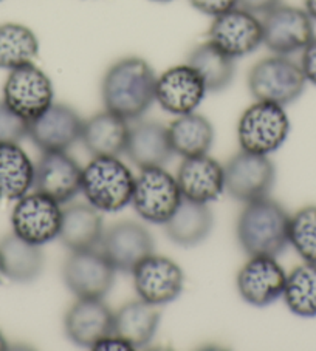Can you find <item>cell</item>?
Masks as SVG:
<instances>
[{"mask_svg": "<svg viewBox=\"0 0 316 351\" xmlns=\"http://www.w3.org/2000/svg\"><path fill=\"white\" fill-rule=\"evenodd\" d=\"M188 65L197 71L206 87V92H222L234 80L236 64L234 59L218 50L211 42H206L194 48L188 56Z\"/></svg>", "mask_w": 316, "mask_h": 351, "instance_id": "cell-29", "label": "cell"}, {"mask_svg": "<svg viewBox=\"0 0 316 351\" xmlns=\"http://www.w3.org/2000/svg\"><path fill=\"white\" fill-rule=\"evenodd\" d=\"M100 251L117 271L132 272L142 260L154 252V239L139 223L120 221L102 234Z\"/></svg>", "mask_w": 316, "mask_h": 351, "instance_id": "cell-14", "label": "cell"}, {"mask_svg": "<svg viewBox=\"0 0 316 351\" xmlns=\"http://www.w3.org/2000/svg\"><path fill=\"white\" fill-rule=\"evenodd\" d=\"M115 313L102 299H78L65 314L67 337L79 347L93 348L102 339L113 335Z\"/></svg>", "mask_w": 316, "mask_h": 351, "instance_id": "cell-18", "label": "cell"}, {"mask_svg": "<svg viewBox=\"0 0 316 351\" xmlns=\"http://www.w3.org/2000/svg\"><path fill=\"white\" fill-rule=\"evenodd\" d=\"M281 5V0H237V7L250 11L253 14H267Z\"/></svg>", "mask_w": 316, "mask_h": 351, "instance_id": "cell-36", "label": "cell"}, {"mask_svg": "<svg viewBox=\"0 0 316 351\" xmlns=\"http://www.w3.org/2000/svg\"><path fill=\"white\" fill-rule=\"evenodd\" d=\"M282 298L295 316L316 317V262H304L290 272Z\"/></svg>", "mask_w": 316, "mask_h": 351, "instance_id": "cell-31", "label": "cell"}, {"mask_svg": "<svg viewBox=\"0 0 316 351\" xmlns=\"http://www.w3.org/2000/svg\"><path fill=\"white\" fill-rule=\"evenodd\" d=\"M124 154L138 169L163 167L174 155L168 127L154 121L137 123L131 127Z\"/></svg>", "mask_w": 316, "mask_h": 351, "instance_id": "cell-21", "label": "cell"}, {"mask_svg": "<svg viewBox=\"0 0 316 351\" xmlns=\"http://www.w3.org/2000/svg\"><path fill=\"white\" fill-rule=\"evenodd\" d=\"M181 199L177 178L163 167H148L135 178L131 204L143 220L166 225Z\"/></svg>", "mask_w": 316, "mask_h": 351, "instance_id": "cell-6", "label": "cell"}, {"mask_svg": "<svg viewBox=\"0 0 316 351\" xmlns=\"http://www.w3.org/2000/svg\"><path fill=\"white\" fill-rule=\"evenodd\" d=\"M190 3L206 16H221L237 7V0H190Z\"/></svg>", "mask_w": 316, "mask_h": 351, "instance_id": "cell-34", "label": "cell"}, {"mask_svg": "<svg viewBox=\"0 0 316 351\" xmlns=\"http://www.w3.org/2000/svg\"><path fill=\"white\" fill-rule=\"evenodd\" d=\"M53 96L50 77L34 64L11 70L3 86V102L27 123L53 104Z\"/></svg>", "mask_w": 316, "mask_h": 351, "instance_id": "cell-7", "label": "cell"}, {"mask_svg": "<svg viewBox=\"0 0 316 351\" xmlns=\"http://www.w3.org/2000/svg\"><path fill=\"white\" fill-rule=\"evenodd\" d=\"M132 276L138 298L150 305L171 304L183 291V269L174 260L154 252L135 266Z\"/></svg>", "mask_w": 316, "mask_h": 351, "instance_id": "cell-13", "label": "cell"}, {"mask_svg": "<svg viewBox=\"0 0 316 351\" xmlns=\"http://www.w3.org/2000/svg\"><path fill=\"white\" fill-rule=\"evenodd\" d=\"M290 215L275 199L269 197L247 203L237 220V240L248 256L281 254L289 241Z\"/></svg>", "mask_w": 316, "mask_h": 351, "instance_id": "cell-2", "label": "cell"}, {"mask_svg": "<svg viewBox=\"0 0 316 351\" xmlns=\"http://www.w3.org/2000/svg\"><path fill=\"white\" fill-rule=\"evenodd\" d=\"M264 44L270 51L289 56L302 51L315 38L313 21L306 10L278 5L262 19Z\"/></svg>", "mask_w": 316, "mask_h": 351, "instance_id": "cell-10", "label": "cell"}, {"mask_svg": "<svg viewBox=\"0 0 316 351\" xmlns=\"http://www.w3.org/2000/svg\"><path fill=\"white\" fill-rule=\"evenodd\" d=\"M152 2H171V0H152Z\"/></svg>", "mask_w": 316, "mask_h": 351, "instance_id": "cell-41", "label": "cell"}, {"mask_svg": "<svg viewBox=\"0 0 316 351\" xmlns=\"http://www.w3.org/2000/svg\"><path fill=\"white\" fill-rule=\"evenodd\" d=\"M39 53V40L36 34L21 23L0 25V69L16 70L33 64Z\"/></svg>", "mask_w": 316, "mask_h": 351, "instance_id": "cell-30", "label": "cell"}, {"mask_svg": "<svg viewBox=\"0 0 316 351\" xmlns=\"http://www.w3.org/2000/svg\"><path fill=\"white\" fill-rule=\"evenodd\" d=\"M206 87L191 65H175L157 77L155 101L163 110L177 114L196 112L205 98Z\"/></svg>", "mask_w": 316, "mask_h": 351, "instance_id": "cell-17", "label": "cell"}, {"mask_svg": "<svg viewBox=\"0 0 316 351\" xmlns=\"http://www.w3.org/2000/svg\"><path fill=\"white\" fill-rule=\"evenodd\" d=\"M2 276H3V268H2V260H0V280H2Z\"/></svg>", "mask_w": 316, "mask_h": 351, "instance_id": "cell-40", "label": "cell"}, {"mask_svg": "<svg viewBox=\"0 0 316 351\" xmlns=\"http://www.w3.org/2000/svg\"><path fill=\"white\" fill-rule=\"evenodd\" d=\"M157 75L142 58H124L106 71L101 96L106 110L127 121L138 119L155 101Z\"/></svg>", "mask_w": 316, "mask_h": 351, "instance_id": "cell-1", "label": "cell"}, {"mask_svg": "<svg viewBox=\"0 0 316 351\" xmlns=\"http://www.w3.org/2000/svg\"><path fill=\"white\" fill-rule=\"evenodd\" d=\"M287 274L275 257L253 256L237 274V291L247 304L269 306L282 298Z\"/></svg>", "mask_w": 316, "mask_h": 351, "instance_id": "cell-15", "label": "cell"}, {"mask_svg": "<svg viewBox=\"0 0 316 351\" xmlns=\"http://www.w3.org/2000/svg\"><path fill=\"white\" fill-rule=\"evenodd\" d=\"M306 86L301 65L281 54L259 60L248 73V88L254 99L282 107L300 99Z\"/></svg>", "mask_w": 316, "mask_h": 351, "instance_id": "cell-4", "label": "cell"}, {"mask_svg": "<svg viewBox=\"0 0 316 351\" xmlns=\"http://www.w3.org/2000/svg\"><path fill=\"white\" fill-rule=\"evenodd\" d=\"M275 177V166L267 155L240 150L225 166V191L239 202H256L269 195Z\"/></svg>", "mask_w": 316, "mask_h": 351, "instance_id": "cell-9", "label": "cell"}, {"mask_svg": "<svg viewBox=\"0 0 316 351\" xmlns=\"http://www.w3.org/2000/svg\"><path fill=\"white\" fill-rule=\"evenodd\" d=\"M36 166L17 143L0 144V198L19 199L34 184Z\"/></svg>", "mask_w": 316, "mask_h": 351, "instance_id": "cell-25", "label": "cell"}, {"mask_svg": "<svg viewBox=\"0 0 316 351\" xmlns=\"http://www.w3.org/2000/svg\"><path fill=\"white\" fill-rule=\"evenodd\" d=\"M104 225L98 209L87 204H71L63 209L59 240L71 252L89 251L100 246Z\"/></svg>", "mask_w": 316, "mask_h": 351, "instance_id": "cell-23", "label": "cell"}, {"mask_svg": "<svg viewBox=\"0 0 316 351\" xmlns=\"http://www.w3.org/2000/svg\"><path fill=\"white\" fill-rule=\"evenodd\" d=\"M93 350H117V351L123 350V351H129V350H133V348L126 341H123V339L118 337L117 335H111V336L104 337L102 341L96 343Z\"/></svg>", "mask_w": 316, "mask_h": 351, "instance_id": "cell-37", "label": "cell"}, {"mask_svg": "<svg viewBox=\"0 0 316 351\" xmlns=\"http://www.w3.org/2000/svg\"><path fill=\"white\" fill-rule=\"evenodd\" d=\"M60 223V204L38 191L17 199L11 214V225L17 237L38 246L59 237Z\"/></svg>", "mask_w": 316, "mask_h": 351, "instance_id": "cell-8", "label": "cell"}, {"mask_svg": "<svg viewBox=\"0 0 316 351\" xmlns=\"http://www.w3.org/2000/svg\"><path fill=\"white\" fill-rule=\"evenodd\" d=\"M158 324H160L158 306L139 299L129 302L115 313L113 335L126 341L133 350L144 348L154 339Z\"/></svg>", "mask_w": 316, "mask_h": 351, "instance_id": "cell-24", "label": "cell"}, {"mask_svg": "<svg viewBox=\"0 0 316 351\" xmlns=\"http://www.w3.org/2000/svg\"><path fill=\"white\" fill-rule=\"evenodd\" d=\"M131 127L113 112H101L84 121L81 139L92 156H120L126 152Z\"/></svg>", "mask_w": 316, "mask_h": 351, "instance_id": "cell-22", "label": "cell"}, {"mask_svg": "<svg viewBox=\"0 0 316 351\" xmlns=\"http://www.w3.org/2000/svg\"><path fill=\"white\" fill-rule=\"evenodd\" d=\"M0 260L3 276L17 283L36 280L44 269V252L41 246L11 234L0 241Z\"/></svg>", "mask_w": 316, "mask_h": 351, "instance_id": "cell-27", "label": "cell"}, {"mask_svg": "<svg viewBox=\"0 0 316 351\" xmlns=\"http://www.w3.org/2000/svg\"><path fill=\"white\" fill-rule=\"evenodd\" d=\"M8 348V343H7V339L3 337V335H2V331H0V351H3V350H7Z\"/></svg>", "mask_w": 316, "mask_h": 351, "instance_id": "cell-39", "label": "cell"}, {"mask_svg": "<svg viewBox=\"0 0 316 351\" xmlns=\"http://www.w3.org/2000/svg\"><path fill=\"white\" fill-rule=\"evenodd\" d=\"M165 228L168 237L175 245L197 246L211 232L212 214L206 204L183 198Z\"/></svg>", "mask_w": 316, "mask_h": 351, "instance_id": "cell-26", "label": "cell"}, {"mask_svg": "<svg viewBox=\"0 0 316 351\" xmlns=\"http://www.w3.org/2000/svg\"><path fill=\"white\" fill-rule=\"evenodd\" d=\"M290 132V119L282 106L256 101L242 113L237 124V139L242 150L267 155L282 146Z\"/></svg>", "mask_w": 316, "mask_h": 351, "instance_id": "cell-5", "label": "cell"}, {"mask_svg": "<svg viewBox=\"0 0 316 351\" xmlns=\"http://www.w3.org/2000/svg\"><path fill=\"white\" fill-rule=\"evenodd\" d=\"M174 154L183 158L208 154L214 141V129L208 119L196 112L181 114L168 127Z\"/></svg>", "mask_w": 316, "mask_h": 351, "instance_id": "cell-28", "label": "cell"}, {"mask_svg": "<svg viewBox=\"0 0 316 351\" xmlns=\"http://www.w3.org/2000/svg\"><path fill=\"white\" fill-rule=\"evenodd\" d=\"M208 42L233 59L247 56L264 44L262 21L250 11L236 7L214 17Z\"/></svg>", "mask_w": 316, "mask_h": 351, "instance_id": "cell-12", "label": "cell"}, {"mask_svg": "<svg viewBox=\"0 0 316 351\" xmlns=\"http://www.w3.org/2000/svg\"><path fill=\"white\" fill-rule=\"evenodd\" d=\"M28 123L10 110L3 101H0V144L19 143L27 136Z\"/></svg>", "mask_w": 316, "mask_h": 351, "instance_id": "cell-33", "label": "cell"}, {"mask_svg": "<svg viewBox=\"0 0 316 351\" xmlns=\"http://www.w3.org/2000/svg\"><path fill=\"white\" fill-rule=\"evenodd\" d=\"M181 197L208 204L225 191V167L208 155L185 158L177 172Z\"/></svg>", "mask_w": 316, "mask_h": 351, "instance_id": "cell-20", "label": "cell"}, {"mask_svg": "<svg viewBox=\"0 0 316 351\" xmlns=\"http://www.w3.org/2000/svg\"><path fill=\"white\" fill-rule=\"evenodd\" d=\"M112 263L101 251H76L65 260L63 278L78 299H102L115 282Z\"/></svg>", "mask_w": 316, "mask_h": 351, "instance_id": "cell-11", "label": "cell"}, {"mask_svg": "<svg viewBox=\"0 0 316 351\" xmlns=\"http://www.w3.org/2000/svg\"><path fill=\"white\" fill-rule=\"evenodd\" d=\"M289 241L304 262H316V206H306L290 217Z\"/></svg>", "mask_w": 316, "mask_h": 351, "instance_id": "cell-32", "label": "cell"}, {"mask_svg": "<svg viewBox=\"0 0 316 351\" xmlns=\"http://www.w3.org/2000/svg\"><path fill=\"white\" fill-rule=\"evenodd\" d=\"M135 177L118 156H93L82 169L81 192L100 213H118L132 203Z\"/></svg>", "mask_w": 316, "mask_h": 351, "instance_id": "cell-3", "label": "cell"}, {"mask_svg": "<svg viewBox=\"0 0 316 351\" xmlns=\"http://www.w3.org/2000/svg\"><path fill=\"white\" fill-rule=\"evenodd\" d=\"M304 10L312 17V21L316 22V0H304Z\"/></svg>", "mask_w": 316, "mask_h": 351, "instance_id": "cell-38", "label": "cell"}, {"mask_svg": "<svg viewBox=\"0 0 316 351\" xmlns=\"http://www.w3.org/2000/svg\"><path fill=\"white\" fill-rule=\"evenodd\" d=\"M301 69L306 76L307 82L316 86V36L310 40V44L302 50L301 56Z\"/></svg>", "mask_w": 316, "mask_h": 351, "instance_id": "cell-35", "label": "cell"}, {"mask_svg": "<svg viewBox=\"0 0 316 351\" xmlns=\"http://www.w3.org/2000/svg\"><path fill=\"white\" fill-rule=\"evenodd\" d=\"M82 169L65 152H45L36 165V191L59 204L69 203L81 191Z\"/></svg>", "mask_w": 316, "mask_h": 351, "instance_id": "cell-19", "label": "cell"}, {"mask_svg": "<svg viewBox=\"0 0 316 351\" xmlns=\"http://www.w3.org/2000/svg\"><path fill=\"white\" fill-rule=\"evenodd\" d=\"M84 121L65 104H52L28 123L27 136L42 152H65L81 139Z\"/></svg>", "mask_w": 316, "mask_h": 351, "instance_id": "cell-16", "label": "cell"}]
</instances>
